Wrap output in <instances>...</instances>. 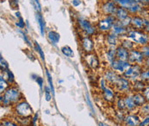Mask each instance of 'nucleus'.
Returning a JSON list of instances; mask_svg holds the SVG:
<instances>
[{
    "label": "nucleus",
    "mask_w": 149,
    "mask_h": 126,
    "mask_svg": "<svg viewBox=\"0 0 149 126\" xmlns=\"http://www.w3.org/2000/svg\"><path fill=\"white\" fill-rule=\"evenodd\" d=\"M81 0H72V4L74 7H78L81 4Z\"/></svg>",
    "instance_id": "52"
},
{
    "label": "nucleus",
    "mask_w": 149,
    "mask_h": 126,
    "mask_svg": "<svg viewBox=\"0 0 149 126\" xmlns=\"http://www.w3.org/2000/svg\"><path fill=\"white\" fill-rule=\"evenodd\" d=\"M129 13H128V10L122 8V7H118L116 10V12L115 14V18L116 19V21H122L125 18H127L128 17H129Z\"/></svg>",
    "instance_id": "25"
},
{
    "label": "nucleus",
    "mask_w": 149,
    "mask_h": 126,
    "mask_svg": "<svg viewBox=\"0 0 149 126\" xmlns=\"http://www.w3.org/2000/svg\"><path fill=\"white\" fill-rule=\"evenodd\" d=\"M148 18H149V14H148Z\"/></svg>",
    "instance_id": "61"
},
{
    "label": "nucleus",
    "mask_w": 149,
    "mask_h": 126,
    "mask_svg": "<svg viewBox=\"0 0 149 126\" xmlns=\"http://www.w3.org/2000/svg\"><path fill=\"white\" fill-rule=\"evenodd\" d=\"M116 22L115 16H105L104 18L97 22V28L100 32L109 33L111 30L113 24Z\"/></svg>",
    "instance_id": "6"
},
{
    "label": "nucleus",
    "mask_w": 149,
    "mask_h": 126,
    "mask_svg": "<svg viewBox=\"0 0 149 126\" xmlns=\"http://www.w3.org/2000/svg\"><path fill=\"white\" fill-rule=\"evenodd\" d=\"M46 74H47V81H48V84H49V86L52 90V93L53 95L54 94V85H53V80H52V76L49 73L48 70H46Z\"/></svg>",
    "instance_id": "40"
},
{
    "label": "nucleus",
    "mask_w": 149,
    "mask_h": 126,
    "mask_svg": "<svg viewBox=\"0 0 149 126\" xmlns=\"http://www.w3.org/2000/svg\"><path fill=\"white\" fill-rule=\"evenodd\" d=\"M84 60H85V63L87 64V66L92 70H97L100 66L99 58L96 54H93V53L85 54Z\"/></svg>",
    "instance_id": "12"
},
{
    "label": "nucleus",
    "mask_w": 149,
    "mask_h": 126,
    "mask_svg": "<svg viewBox=\"0 0 149 126\" xmlns=\"http://www.w3.org/2000/svg\"><path fill=\"white\" fill-rule=\"evenodd\" d=\"M148 84L141 79L132 82V93L133 92H143Z\"/></svg>",
    "instance_id": "21"
},
{
    "label": "nucleus",
    "mask_w": 149,
    "mask_h": 126,
    "mask_svg": "<svg viewBox=\"0 0 149 126\" xmlns=\"http://www.w3.org/2000/svg\"><path fill=\"white\" fill-rule=\"evenodd\" d=\"M132 95H133L134 101L138 108H140L147 102V99L142 92H133Z\"/></svg>",
    "instance_id": "23"
},
{
    "label": "nucleus",
    "mask_w": 149,
    "mask_h": 126,
    "mask_svg": "<svg viewBox=\"0 0 149 126\" xmlns=\"http://www.w3.org/2000/svg\"><path fill=\"white\" fill-rule=\"evenodd\" d=\"M36 19H37V22H38V25H39V28H40L41 34L44 35L45 34V29H46V23H45V21L43 19L42 16L41 15L40 12H37V14H36Z\"/></svg>",
    "instance_id": "32"
},
{
    "label": "nucleus",
    "mask_w": 149,
    "mask_h": 126,
    "mask_svg": "<svg viewBox=\"0 0 149 126\" xmlns=\"http://www.w3.org/2000/svg\"><path fill=\"white\" fill-rule=\"evenodd\" d=\"M1 74L4 77V79L9 82V84L10 85L14 84V82H15V77H14L12 72L9 68L6 69V70H4V71H1Z\"/></svg>",
    "instance_id": "29"
},
{
    "label": "nucleus",
    "mask_w": 149,
    "mask_h": 126,
    "mask_svg": "<svg viewBox=\"0 0 149 126\" xmlns=\"http://www.w3.org/2000/svg\"><path fill=\"white\" fill-rule=\"evenodd\" d=\"M127 112L126 111H116L114 114V118L116 119V121L119 124H123L124 122V118H125V116H126Z\"/></svg>",
    "instance_id": "31"
},
{
    "label": "nucleus",
    "mask_w": 149,
    "mask_h": 126,
    "mask_svg": "<svg viewBox=\"0 0 149 126\" xmlns=\"http://www.w3.org/2000/svg\"><path fill=\"white\" fill-rule=\"evenodd\" d=\"M138 113L141 118L149 115V102H146L142 106H141L138 109Z\"/></svg>",
    "instance_id": "33"
},
{
    "label": "nucleus",
    "mask_w": 149,
    "mask_h": 126,
    "mask_svg": "<svg viewBox=\"0 0 149 126\" xmlns=\"http://www.w3.org/2000/svg\"><path fill=\"white\" fill-rule=\"evenodd\" d=\"M120 76H121V74H119L118 73H116L114 70H112V69L109 68V69H107L106 71L104 72L103 77L106 80L108 85L113 87L116 85V83L118 81Z\"/></svg>",
    "instance_id": "13"
},
{
    "label": "nucleus",
    "mask_w": 149,
    "mask_h": 126,
    "mask_svg": "<svg viewBox=\"0 0 149 126\" xmlns=\"http://www.w3.org/2000/svg\"><path fill=\"white\" fill-rule=\"evenodd\" d=\"M140 4H141L145 7L149 6V0H140Z\"/></svg>",
    "instance_id": "53"
},
{
    "label": "nucleus",
    "mask_w": 149,
    "mask_h": 126,
    "mask_svg": "<svg viewBox=\"0 0 149 126\" xmlns=\"http://www.w3.org/2000/svg\"><path fill=\"white\" fill-rule=\"evenodd\" d=\"M130 29V28H129ZM129 29H127L125 27H123V25H121L118 21H116L112 26L111 28V30L110 32L115 34L116 36H119L120 38H123V37H126L127 34H128V31Z\"/></svg>",
    "instance_id": "18"
},
{
    "label": "nucleus",
    "mask_w": 149,
    "mask_h": 126,
    "mask_svg": "<svg viewBox=\"0 0 149 126\" xmlns=\"http://www.w3.org/2000/svg\"><path fill=\"white\" fill-rule=\"evenodd\" d=\"M16 25H17L18 28H20V29H23V28H25V22H24V20L21 18L18 19V21L16 23Z\"/></svg>",
    "instance_id": "50"
},
{
    "label": "nucleus",
    "mask_w": 149,
    "mask_h": 126,
    "mask_svg": "<svg viewBox=\"0 0 149 126\" xmlns=\"http://www.w3.org/2000/svg\"><path fill=\"white\" fill-rule=\"evenodd\" d=\"M126 37L130 39L139 47L149 44V35L144 30H138L130 28L128 29Z\"/></svg>",
    "instance_id": "2"
},
{
    "label": "nucleus",
    "mask_w": 149,
    "mask_h": 126,
    "mask_svg": "<svg viewBox=\"0 0 149 126\" xmlns=\"http://www.w3.org/2000/svg\"><path fill=\"white\" fill-rule=\"evenodd\" d=\"M144 31H145V32H146L147 34H148V35H149V23L148 24V25H146V26H145Z\"/></svg>",
    "instance_id": "55"
},
{
    "label": "nucleus",
    "mask_w": 149,
    "mask_h": 126,
    "mask_svg": "<svg viewBox=\"0 0 149 126\" xmlns=\"http://www.w3.org/2000/svg\"><path fill=\"white\" fill-rule=\"evenodd\" d=\"M38 117H39V115H38L37 112L35 113V114L33 115V117H32V118H31V125H32V126H37Z\"/></svg>",
    "instance_id": "47"
},
{
    "label": "nucleus",
    "mask_w": 149,
    "mask_h": 126,
    "mask_svg": "<svg viewBox=\"0 0 149 126\" xmlns=\"http://www.w3.org/2000/svg\"><path fill=\"white\" fill-rule=\"evenodd\" d=\"M33 79L36 80V83L39 85V86H40L41 88H42L43 84H44V80H43V79L41 76H38V75H37V76H36V77H33Z\"/></svg>",
    "instance_id": "46"
},
{
    "label": "nucleus",
    "mask_w": 149,
    "mask_h": 126,
    "mask_svg": "<svg viewBox=\"0 0 149 126\" xmlns=\"http://www.w3.org/2000/svg\"><path fill=\"white\" fill-rule=\"evenodd\" d=\"M85 100H86V104L88 105L89 108H90L92 111H94V108H93V105H92V102H91V100L90 99V97H89L88 94L85 95Z\"/></svg>",
    "instance_id": "49"
},
{
    "label": "nucleus",
    "mask_w": 149,
    "mask_h": 126,
    "mask_svg": "<svg viewBox=\"0 0 149 126\" xmlns=\"http://www.w3.org/2000/svg\"><path fill=\"white\" fill-rule=\"evenodd\" d=\"M10 85L9 84V82L4 79V77L1 74L0 76V93L3 94L10 86Z\"/></svg>",
    "instance_id": "34"
},
{
    "label": "nucleus",
    "mask_w": 149,
    "mask_h": 126,
    "mask_svg": "<svg viewBox=\"0 0 149 126\" xmlns=\"http://www.w3.org/2000/svg\"><path fill=\"white\" fill-rule=\"evenodd\" d=\"M148 86H149V83H148Z\"/></svg>",
    "instance_id": "60"
},
{
    "label": "nucleus",
    "mask_w": 149,
    "mask_h": 126,
    "mask_svg": "<svg viewBox=\"0 0 149 126\" xmlns=\"http://www.w3.org/2000/svg\"><path fill=\"white\" fill-rule=\"evenodd\" d=\"M112 1H113V0H112Z\"/></svg>",
    "instance_id": "63"
},
{
    "label": "nucleus",
    "mask_w": 149,
    "mask_h": 126,
    "mask_svg": "<svg viewBox=\"0 0 149 126\" xmlns=\"http://www.w3.org/2000/svg\"><path fill=\"white\" fill-rule=\"evenodd\" d=\"M118 22H119L121 25H123V27L127 28V29L131 28V16H129L127 18H125V19H123V20H122V21H118Z\"/></svg>",
    "instance_id": "39"
},
{
    "label": "nucleus",
    "mask_w": 149,
    "mask_h": 126,
    "mask_svg": "<svg viewBox=\"0 0 149 126\" xmlns=\"http://www.w3.org/2000/svg\"><path fill=\"white\" fill-rule=\"evenodd\" d=\"M141 121V117L139 115V113L137 112H132V113H128L127 112L125 118H124V122H123V125L124 126H139L140 123Z\"/></svg>",
    "instance_id": "11"
},
{
    "label": "nucleus",
    "mask_w": 149,
    "mask_h": 126,
    "mask_svg": "<svg viewBox=\"0 0 149 126\" xmlns=\"http://www.w3.org/2000/svg\"><path fill=\"white\" fill-rule=\"evenodd\" d=\"M141 52L142 53L143 56L146 58H149V44L148 45H144V46H141V47H139Z\"/></svg>",
    "instance_id": "38"
},
{
    "label": "nucleus",
    "mask_w": 149,
    "mask_h": 126,
    "mask_svg": "<svg viewBox=\"0 0 149 126\" xmlns=\"http://www.w3.org/2000/svg\"><path fill=\"white\" fill-rule=\"evenodd\" d=\"M2 124L4 126H22L18 123H15V122L10 121V120H8V119L3 120L2 121Z\"/></svg>",
    "instance_id": "43"
},
{
    "label": "nucleus",
    "mask_w": 149,
    "mask_h": 126,
    "mask_svg": "<svg viewBox=\"0 0 149 126\" xmlns=\"http://www.w3.org/2000/svg\"><path fill=\"white\" fill-rule=\"evenodd\" d=\"M131 28L138 30H144L145 18L140 15L131 16Z\"/></svg>",
    "instance_id": "16"
},
{
    "label": "nucleus",
    "mask_w": 149,
    "mask_h": 126,
    "mask_svg": "<svg viewBox=\"0 0 149 126\" xmlns=\"http://www.w3.org/2000/svg\"><path fill=\"white\" fill-rule=\"evenodd\" d=\"M22 95L19 88L17 87L16 85H11L3 94H1L0 101L1 104L4 106H11V105H15L19 101L22 100Z\"/></svg>",
    "instance_id": "1"
},
{
    "label": "nucleus",
    "mask_w": 149,
    "mask_h": 126,
    "mask_svg": "<svg viewBox=\"0 0 149 126\" xmlns=\"http://www.w3.org/2000/svg\"><path fill=\"white\" fill-rule=\"evenodd\" d=\"M98 126H106V125H104V124L102 123V122H99V123H98Z\"/></svg>",
    "instance_id": "57"
},
{
    "label": "nucleus",
    "mask_w": 149,
    "mask_h": 126,
    "mask_svg": "<svg viewBox=\"0 0 149 126\" xmlns=\"http://www.w3.org/2000/svg\"><path fill=\"white\" fill-rule=\"evenodd\" d=\"M10 5L11 9L17 10L18 9V1L17 0H10Z\"/></svg>",
    "instance_id": "48"
},
{
    "label": "nucleus",
    "mask_w": 149,
    "mask_h": 126,
    "mask_svg": "<svg viewBox=\"0 0 149 126\" xmlns=\"http://www.w3.org/2000/svg\"><path fill=\"white\" fill-rule=\"evenodd\" d=\"M139 126H149V115L141 118V121Z\"/></svg>",
    "instance_id": "44"
},
{
    "label": "nucleus",
    "mask_w": 149,
    "mask_h": 126,
    "mask_svg": "<svg viewBox=\"0 0 149 126\" xmlns=\"http://www.w3.org/2000/svg\"><path fill=\"white\" fill-rule=\"evenodd\" d=\"M98 85H99V89H100V91H101V92H102V91H104V89L107 87L108 83H107L106 80H104V77H102V78L99 80Z\"/></svg>",
    "instance_id": "42"
},
{
    "label": "nucleus",
    "mask_w": 149,
    "mask_h": 126,
    "mask_svg": "<svg viewBox=\"0 0 149 126\" xmlns=\"http://www.w3.org/2000/svg\"><path fill=\"white\" fill-rule=\"evenodd\" d=\"M78 25L79 27V29L85 33L86 36H93L96 34V28L91 23V22L88 21L87 19H85L84 18H79L78 20Z\"/></svg>",
    "instance_id": "8"
},
{
    "label": "nucleus",
    "mask_w": 149,
    "mask_h": 126,
    "mask_svg": "<svg viewBox=\"0 0 149 126\" xmlns=\"http://www.w3.org/2000/svg\"><path fill=\"white\" fill-rule=\"evenodd\" d=\"M52 90L50 86H45V99L47 102H50L52 100Z\"/></svg>",
    "instance_id": "37"
},
{
    "label": "nucleus",
    "mask_w": 149,
    "mask_h": 126,
    "mask_svg": "<svg viewBox=\"0 0 149 126\" xmlns=\"http://www.w3.org/2000/svg\"><path fill=\"white\" fill-rule=\"evenodd\" d=\"M145 8V6H143L140 3H136L134 4H133L132 6H130L128 9V13L130 16H134V15H140L141 13V11L143 10V9Z\"/></svg>",
    "instance_id": "24"
},
{
    "label": "nucleus",
    "mask_w": 149,
    "mask_h": 126,
    "mask_svg": "<svg viewBox=\"0 0 149 126\" xmlns=\"http://www.w3.org/2000/svg\"><path fill=\"white\" fill-rule=\"evenodd\" d=\"M116 48L117 47H108L107 48L106 52L104 54V57L109 64L116 60Z\"/></svg>",
    "instance_id": "22"
},
{
    "label": "nucleus",
    "mask_w": 149,
    "mask_h": 126,
    "mask_svg": "<svg viewBox=\"0 0 149 126\" xmlns=\"http://www.w3.org/2000/svg\"><path fill=\"white\" fill-rule=\"evenodd\" d=\"M145 61V57L143 56L142 53L141 52L139 47L132 49L129 51V57H128V62L131 65H140L143 66V63Z\"/></svg>",
    "instance_id": "7"
},
{
    "label": "nucleus",
    "mask_w": 149,
    "mask_h": 126,
    "mask_svg": "<svg viewBox=\"0 0 149 126\" xmlns=\"http://www.w3.org/2000/svg\"><path fill=\"white\" fill-rule=\"evenodd\" d=\"M0 126H4V125H3V124L1 123V125H0Z\"/></svg>",
    "instance_id": "59"
},
{
    "label": "nucleus",
    "mask_w": 149,
    "mask_h": 126,
    "mask_svg": "<svg viewBox=\"0 0 149 126\" xmlns=\"http://www.w3.org/2000/svg\"><path fill=\"white\" fill-rule=\"evenodd\" d=\"M142 93H143V95L145 96V98H146V99H147V102H149V86L148 85L145 88V90H144V92H143Z\"/></svg>",
    "instance_id": "51"
},
{
    "label": "nucleus",
    "mask_w": 149,
    "mask_h": 126,
    "mask_svg": "<svg viewBox=\"0 0 149 126\" xmlns=\"http://www.w3.org/2000/svg\"><path fill=\"white\" fill-rule=\"evenodd\" d=\"M118 6L112 0H105L101 4V12L104 16H115Z\"/></svg>",
    "instance_id": "9"
},
{
    "label": "nucleus",
    "mask_w": 149,
    "mask_h": 126,
    "mask_svg": "<svg viewBox=\"0 0 149 126\" xmlns=\"http://www.w3.org/2000/svg\"><path fill=\"white\" fill-rule=\"evenodd\" d=\"M142 66H143L144 68H149V58H146V59H145Z\"/></svg>",
    "instance_id": "54"
},
{
    "label": "nucleus",
    "mask_w": 149,
    "mask_h": 126,
    "mask_svg": "<svg viewBox=\"0 0 149 126\" xmlns=\"http://www.w3.org/2000/svg\"><path fill=\"white\" fill-rule=\"evenodd\" d=\"M143 69L142 66L140 65H131L128 69L122 74L123 77L129 80L131 82H134L140 79L141 71Z\"/></svg>",
    "instance_id": "5"
},
{
    "label": "nucleus",
    "mask_w": 149,
    "mask_h": 126,
    "mask_svg": "<svg viewBox=\"0 0 149 126\" xmlns=\"http://www.w3.org/2000/svg\"><path fill=\"white\" fill-rule=\"evenodd\" d=\"M102 98L105 102H108V103L115 102L116 96V92H115L114 87L108 85L104 91H102Z\"/></svg>",
    "instance_id": "15"
},
{
    "label": "nucleus",
    "mask_w": 149,
    "mask_h": 126,
    "mask_svg": "<svg viewBox=\"0 0 149 126\" xmlns=\"http://www.w3.org/2000/svg\"><path fill=\"white\" fill-rule=\"evenodd\" d=\"M113 87L116 92L121 93L123 95L132 93V82L123 75L120 76L118 81Z\"/></svg>",
    "instance_id": "4"
},
{
    "label": "nucleus",
    "mask_w": 149,
    "mask_h": 126,
    "mask_svg": "<svg viewBox=\"0 0 149 126\" xmlns=\"http://www.w3.org/2000/svg\"><path fill=\"white\" fill-rule=\"evenodd\" d=\"M140 79L141 80H143L144 82H146L147 84L149 83V68H144L142 69L141 71V76H140Z\"/></svg>",
    "instance_id": "36"
},
{
    "label": "nucleus",
    "mask_w": 149,
    "mask_h": 126,
    "mask_svg": "<svg viewBox=\"0 0 149 126\" xmlns=\"http://www.w3.org/2000/svg\"><path fill=\"white\" fill-rule=\"evenodd\" d=\"M115 105H116V110L126 111V107H125V102H124V98H123V96L116 97V100H115ZM126 112H127V111H126Z\"/></svg>",
    "instance_id": "30"
},
{
    "label": "nucleus",
    "mask_w": 149,
    "mask_h": 126,
    "mask_svg": "<svg viewBox=\"0 0 149 126\" xmlns=\"http://www.w3.org/2000/svg\"><path fill=\"white\" fill-rule=\"evenodd\" d=\"M35 48H36V50L37 51V53L39 54V55H40L41 59H42L43 62H44V61H45V57H44V53H43L42 48L40 47V45L38 44V42H35Z\"/></svg>",
    "instance_id": "41"
},
{
    "label": "nucleus",
    "mask_w": 149,
    "mask_h": 126,
    "mask_svg": "<svg viewBox=\"0 0 149 126\" xmlns=\"http://www.w3.org/2000/svg\"><path fill=\"white\" fill-rule=\"evenodd\" d=\"M16 17L19 19V18H21L22 17H21V15H20V12H18V11H17L16 12Z\"/></svg>",
    "instance_id": "56"
},
{
    "label": "nucleus",
    "mask_w": 149,
    "mask_h": 126,
    "mask_svg": "<svg viewBox=\"0 0 149 126\" xmlns=\"http://www.w3.org/2000/svg\"><path fill=\"white\" fill-rule=\"evenodd\" d=\"M47 38L49 40V42H51L52 45H56L58 42H60V39H61V36L58 32L54 31V30H49L47 32Z\"/></svg>",
    "instance_id": "27"
},
{
    "label": "nucleus",
    "mask_w": 149,
    "mask_h": 126,
    "mask_svg": "<svg viewBox=\"0 0 149 126\" xmlns=\"http://www.w3.org/2000/svg\"><path fill=\"white\" fill-rule=\"evenodd\" d=\"M34 1H36V2H39V0H34Z\"/></svg>",
    "instance_id": "58"
},
{
    "label": "nucleus",
    "mask_w": 149,
    "mask_h": 126,
    "mask_svg": "<svg viewBox=\"0 0 149 126\" xmlns=\"http://www.w3.org/2000/svg\"><path fill=\"white\" fill-rule=\"evenodd\" d=\"M120 46H122L123 48H124L125 49H127L128 51H131L132 49L137 48L136 44L134 42H132L130 39H128L127 37L124 38H121V42H120Z\"/></svg>",
    "instance_id": "26"
},
{
    "label": "nucleus",
    "mask_w": 149,
    "mask_h": 126,
    "mask_svg": "<svg viewBox=\"0 0 149 126\" xmlns=\"http://www.w3.org/2000/svg\"><path fill=\"white\" fill-rule=\"evenodd\" d=\"M14 113L17 117L19 118H32L33 116V110L30 105L26 102L25 100H21L17 103L13 107Z\"/></svg>",
    "instance_id": "3"
},
{
    "label": "nucleus",
    "mask_w": 149,
    "mask_h": 126,
    "mask_svg": "<svg viewBox=\"0 0 149 126\" xmlns=\"http://www.w3.org/2000/svg\"><path fill=\"white\" fill-rule=\"evenodd\" d=\"M109 68L114 70L115 72L118 73L119 74H123L128 67L131 66V64L128 62H123V61H119V60H115L112 62H110L109 64Z\"/></svg>",
    "instance_id": "10"
},
{
    "label": "nucleus",
    "mask_w": 149,
    "mask_h": 126,
    "mask_svg": "<svg viewBox=\"0 0 149 126\" xmlns=\"http://www.w3.org/2000/svg\"><path fill=\"white\" fill-rule=\"evenodd\" d=\"M124 98V102H125V107H126V111L128 113H132V112H138V107L136 106L134 99H133V95L132 93L123 95Z\"/></svg>",
    "instance_id": "17"
},
{
    "label": "nucleus",
    "mask_w": 149,
    "mask_h": 126,
    "mask_svg": "<svg viewBox=\"0 0 149 126\" xmlns=\"http://www.w3.org/2000/svg\"><path fill=\"white\" fill-rule=\"evenodd\" d=\"M129 57V51L123 48L122 46H117L116 48V59L119 61L128 62Z\"/></svg>",
    "instance_id": "20"
},
{
    "label": "nucleus",
    "mask_w": 149,
    "mask_h": 126,
    "mask_svg": "<svg viewBox=\"0 0 149 126\" xmlns=\"http://www.w3.org/2000/svg\"><path fill=\"white\" fill-rule=\"evenodd\" d=\"M80 45L85 54L92 53L94 50V42L90 36H85L80 39Z\"/></svg>",
    "instance_id": "14"
},
{
    "label": "nucleus",
    "mask_w": 149,
    "mask_h": 126,
    "mask_svg": "<svg viewBox=\"0 0 149 126\" xmlns=\"http://www.w3.org/2000/svg\"><path fill=\"white\" fill-rule=\"evenodd\" d=\"M106 126H109V125H106Z\"/></svg>",
    "instance_id": "62"
},
{
    "label": "nucleus",
    "mask_w": 149,
    "mask_h": 126,
    "mask_svg": "<svg viewBox=\"0 0 149 126\" xmlns=\"http://www.w3.org/2000/svg\"><path fill=\"white\" fill-rule=\"evenodd\" d=\"M121 38L115 34L109 32L105 36V42L108 44V47H117L120 45Z\"/></svg>",
    "instance_id": "19"
},
{
    "label": "nucleus",
    "mask_w": 149,
    "mask_h": 126,
    "mask_svg": "<svg viewBox=\"0 0 149 126\" xmlns=\"http://www.w3.org/2000/svg\"><path fill=\"white\" fill-rule=\"evenodd\" d=\"M0 66H1V71H4L8 69V63L5 62V60L3 58V56L0 57Z\"/></svg>",
    "instance_id": "45"
},
{
    "label": "nucleus",
    "mask_w": 149,
    "mask_h": 126,
    "mask_svg": "<svg viewBox=\"0 0 149 126\" xmlns=\"http://www.w3.org/2000/svg\"><path fill=\"white\" fill-rule=\"evenodd\" d=\"M61 52L65 56L68 57V58H72L74 56V53L72 51V49L69 47V46H64L61 48Z\"/></svg>",
    "instance_id": "35"
},
{
    "label": "nucleus",
    "mask_w": 149,
    "mask_h": 126,
    "mask_svg": "<svg viewBox=\"0 0 149 126\" xmlns=\"http://www.w3.org/2000/svg\"><path fill=\"white\" fill-rule=\"evenodd\" d=\"M113 1L117 4L118 7H122L126 10H128L130 6L137 3L134 0H113Z\"/></svg>",
    "instance_id": "28"
}]
</instances>
